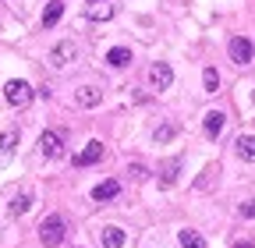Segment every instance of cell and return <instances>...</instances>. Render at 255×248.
Instances as JSON below:
<instances>
[{"label": "cell", "mask_w": 255, "mask_h": 248, "mask_svg": "<svg viewBox=\"0 0 255 248\" xmlns=\"http://www.w3.org/2000/svg\"><path fill=\"white\" fill-rule=\"evenodd\" d=\"M75 57H78V46H75V39H64V43H57V46L50 50V64H53V68H68Z\"/></svg>", "instance_id": "cell-5"}, {"label": "cell", "mask_w": 255, "mask_h": 248, "mask_svg": "<svg viewBox=\"0 0 255 248\" xmlns=\"http://www.w3.org/2000/svg\"><path fill=\"white\" fill-rule=\"evenodd\" d=\"M64 238H68V224H64V216H46V220L39 224V241L46 245V248H57V245H64Z\"/></svg>", "instance_id": "cell-1"}, {"label": "cell", "mask_w": 255, "mask_h": 248, "mask_svg": "<svg viewBox=\"0 0 255 248\" xmlns=\"http://www.w3.org/2000/svg\"><path fill=\"white\" fill-rule=\"evenodd\" d=\"M149 85H152L156 92H163V89L174 85V68L167 64V60H156V64L149 68Z\"/></svg>", "instance_id": "cell-4"}, {"label": "cell", "mask_w": 255, "mask_h": 248, "mask_svg": "<svg viewBox=\"0 0 255 248\" xmlns=\"http://www.w3.org/2000/svg\"><path fill=\"white\" fill-rule=\"evenodd\" d=\"M131 60H135V57H131V50H128V46H114V50L107 53V64H110V68H128Z\"/></svg>", "instance_id": "cell-16"}, {"label": "cell", "mask_w": 255, "mask_h": 248, "mask_svg": "<svg viewBox=\"0 0 255 248\" xmlns=\"http://www.w3.org/2000/svg\"><path fill=\"white\" fill-rule=\"evenodd\" d=\"M177 174H181V156H170L163 167H159V184H163V188H170V184L177 181Z\"/></svg>", "instance_id": "cell-12"}, {"label": "cell", "mask_w": 255, "mask_h": 248, "mask_svg": "<svg viewBox=\"0 0 255 248\" xmlns=\"http://www.w3.org/2000/svg\"><path fill=\"white\" fill-rule=\"evenodd\" d=\"M128 174H131L135 181H142V177H145V167H142V163H131V170H128Z\"/></svg>", "instance_id": "cell-24"}, {"label": "cell", "mask_w": 255, "mask_h": 248, "mask_svg": "<svg viewBox=\"0 0 255 248\" xmlns=\"http://www.w3.org/2000/svg\"><path fill=\"white\" fill-rule=\"evenodd\" d=\"M124 241H128V234L121 227H103L100 231V245L103 248H124Z\"/></svg>", "instance_id": "cell-13"}, {"label": "cell", "mask_w": 255, "mask_h": 248, "mask_svg": "<svg viewBox=\"0 0 255 248\" xmlns=\"http://www.w3.org/2000/svg\"><path fill=\"white\" fill-rule=\"evenodd\" d=\"M4 100H7L11 107H28V100H32V85L21 82V78H11V82L4 85Z\"/></svg>", "instance_id": "cell-3"}, {"label": "cell", "mask_w": 255, "mask_h": 248, "mask_svg": "<svg viewBox=\"0 0 255 248\" xmlns=\"http://www.w3.org/2000/svg\"><path fill=\"white\" fill-rule=\"evenodd\" d=\"M7 209H11L14 216H21V213H28V209H32V192H21V195H14Z\"/></svg>", "instance_id": "cell-18"}, {"label": "cell", "mask_w": 255, "mask_h": 248, "mask_svg": "<svg viewBox=\"0 0 255 248\" xmlns=\"http://www.w3.org/2000/svg\"><path fill=\"white\" fill-rule=\"evenodd\" d=\"M202 85H206V92H216V89H220V75H216V68H206V71H202Z\"/></svg>", "instance_id": "cell-21"}, {"label": "cell", "mask_w": 255, "mask_h": 248, "mask_svg": "<svg viewBox=\"0 0 255 248\" xmlns=\"http://www.w3.org/2000/svg\"><path fill=\"white\" fill-rule=\"evenodd\" d=\"M14 149H18V131H14V128L0 131V167H7V163H11Z\"/></svg>", "instance_id": "cell-9"}, {"label": "cell", "mask_w": 255, "mask_h": 248, "mask_svg": "<svg viewBox=\"0 0 255 248\" xmlns=\"http://www.w3.org/2000/svg\"><path fill=\"white\" fill-rule=\"evenodd\" d=\"M234 248H255L252 241H234Z\"/></svg>", "instance_id": "cell-25"}, {"label": "cell", "mask_w": 255, "mask_h": 248, "mask_svg": "<svg viewBox=\"0 0 255 248\" xmlns=\"http://www.w3.org/2000/svg\"><path fill=\"white\" fill-rule=\"evenodd\" d=\"M181 248H206V238L199 231H181Z\"/></svg>", "instance_id": "cell-20"}, {"label": "cell", "mask_w": 255, "mask_h": 248, "mask_svg": "<svg viewBox=\"0 0 255 248\" xmlns=\"http://www.w3.org/2000/svg\"><path fill=\"white\" fill-rule=\"evenodd\" d=\"M100 160H103V142L92 138V142L78 152V156H75V167H92V163H100Z\"/></svg>", "instance_id": "cell-8"}, {"label": "cell", "mask_w": 255, "mask_h": 248, "mask_svg": "<svg viewBox=\"0 0 255 248\" xmlns=\"http://www.w3.org/2000/svg\"><path fill=\"white\" fill-rule=\"evenodd\" d=\"M238 213H241V216H245V220H252V216H255V202H245V206H241V209H238Z\"/></svg>", "instance_id": "cell-23"}, {"label": "cell", "mask_w": 255, "mask_h": 248, "mask_svg": "<svg viewBox=\"0 0 255 248\" xmlns=\"http://www.w3.org/2000/svg\"><path fill=\"white\" fill-rule=\"evenodd\" d=\"M216 174H220V167H206V170H202V177L195 181V188H199V192H206L209 184H213V177H216Z\"/></svg>", "instance_id": "cell-22"}, {"label": "cell", "mask_w": 255, "mask_h": 248, "mask_svg": "<svg viewBox=\"0 0 255 248\" xmlns=\"http://www.w3.org/2000/svg\"><path fill=\"white\" fill-rule=\"evenodd\" d=\"M234 152L241 160H255V135H238L234 138Z\"/></svg>", "instance_id": "cell-15"}, {"label": "cell", "mask_w": 255, "mask_h": 248, "mask_svg": "<svg viewBox=\"0 0 255 248\" xmlns=\"http://www.w3.org/2000/svg\"><path fill=\"white\" fill-rule=\"evenodd\" d=\"M223 124H227V114H223V110H206V117H202V128H206V135H209V138H220Z\"/></svg>", "instance_id": "cell-10"}, {"label": "cell", "mask_w": 255, "mask_h": 248, "mask_svg": "<svg viewBox=\"0 0 255 248\" xmlns=\"http://www.w3.org/2000/svg\"><path fill=\"white\" fill-rule=\"evenodd\" d=\"M60 18H64V0H50L46 11H43V25H46V28H53Z\"/></svg>", "instance_id": "cell-17"}, {"label": "cell", "mask_w": 255, "mask_h": 248, "mask_svg": "<svg viewBox=\"0 0 255 248\" xmlns=\"http://www.w3.org/2000/svg\"><path fill=\"white\" fill-rule=\"evenodd\" d=\"M114 14H117L114 0H89V4H85V18L89 21H110Z\"/></svg>", "instance_id": "cell-6"}, {"label": "cell", "mask_w": 255, "mask_h": 248, "mask_svg": "<svg viewBox=\"0 0 255 248\" xmlns=\"http://www.w3.org/2000/svg\"><path fill=\"white\" fill-rule=\"evenodd\" d=\"M75 103H78V107H100V103H103V89L82 85V89L75 92Z\"/></svg>", "instance_id": "cell-11"}, {"label": "cell", "mask_w": 255, "mask_h": 248, "mask_svg": "<svg viewBox=\"0 0 255 248\" xmlns=\"http://www.w3.org/2000/svg\"><path fill=\"white\" fill-rule=\"evenodd\" d=\"M117 195H121V181H103V184H96V188H92V199L96 202H110Z\"/></svg>", "instance_id": "cell-14"}, {"label": "cell", "mask_w": 255, "mask_h": 248, "mask_svg": "<svg viewBox=\"0 0 255 248\" xmlns=\"http://www.w3.org/2000/svg\"><path fill=\"white\" fill-rule=\"evenodd\" d=\"M39 152L46 160H57L60 152H64V138H60V131H43L39 135Z\"/></svg>", "instance_id": "cell-7"}, {"label": "cell", "mask_w": 255, "mask_h": 248, "mask_svg": "<svg viewBox=\"0 0 255 248\" xmlns=\"http://www.w3.org/2000/svg\"><path fill=\"white\" fill-rule=\"evenodd\" d=\"M177 131H181V128H177V124H174V121H170V124H159V128H156V131H152V138H156V142H159V145H167V142H170V138H174V135H177Z\"/></svg>", "instance_id": "cell-19"}, {"label": "cell", "mask_w": 255, "mask_h": 248, "mask_svg": "<svg viewBox=\"0 0 255 248\" xmlns=\"http://www.w3.org/2000/svg\"><path fill=\"white\" fill-rule=\"evenodd\" d=\"M227 53H231V60L234 64H252V57H255V46H252V39L248 36H231V43H227Z\"/></svg>", "instance_id": "cell-2"}]
</instances>
